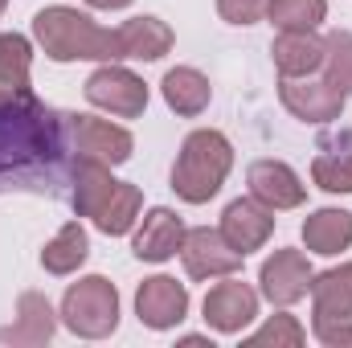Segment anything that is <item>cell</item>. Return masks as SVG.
<instances>
[{
	"label": "cell",
	"mask_w": 352,
	"mask_h": 348,
	"mask_svg": "<svg viewBox=\"0 0 352 348\" xmlns=\"http://www.w3.org/2000/svg\"><path fill=\"white\" fill-rule=\"evenodd\" d=\"M70 144L62 115L37 94L0 98V193H58L70 176Z\"/></svg>",
	"instance_id": "6da1fadb"
},
{
	"label": "cell",
	"mask_w": 352,
	"mask_h": 348,
	"mask_svg": "<svg viewBox=\"0 0 352 348\" xmlns=\"http://www.w3.org/2000/svg\"><path fill=\"white\" fill-rule=\"evenodd\" d=\"M70 205L78 217H90L94 230H102L107 238H119L135 226L140 209H144V193L131 184V180H115L111 164L102 160H87V156H74L70 160Z\"/></svg>",
	"instance_id": "7a4b0ae2"
},
{
	"label": "cell",
	"mask_w": 352,
	"mask_h": 348,
	"mask_svg": "<svg viewBox=\"0 0 352 348\" xmlns=\"http://www.w3.org/2000/svg\"><path fill=\"white\" fill-rule=\"evenodd\" d=\"M33 37L54 62H123L119 29L94 25L70 4H50L33 17Z\"/></svg>",
	"instance_id": "3957f363"
},
{
	"label": "cell",
	"mask_w": 352,
	"mask_h": 348,
	"mask_svg": "<svg viewBox=\"0 0 352 348\" xmlns=\"http://www.w3.org/2000/svg\"><path fill=\"white\" fill-rule=\"evenodd\" d=\"M230 168H234V148L221 131L213 127L188 131L173 164V193L188 205H205L221 193Z\"/></svg>",
	"instance_id": "277c9868"
},
{
	"label": "cell",
	"mask_w": 352,
	"mask_h": 348,
	"mask_svg": "<svg viewBox=\"0 0 352 348\" xmlns=\"http://www.w3.org/2000/svg\"><path fill=\"white\" fill-rule=\"evenodd\" d=\"M62 324L82 336V340H102L119 328V291L111 279L87 274L66 287L62 295Z\"/></svg>",
	"instance_id": "5b68a950"
},
{
	"label": "cell",
	"mask_w": 352,
	"mask_h": 348,
	"mask_svg": "<svg viewBox=\"0 0 352 348\" xmlns=\"http://www.w3.org/2000/svg\"><path fill=\"white\" fill-rule=\"evenodd\" d=\"M62 127H66V144H70V156H87V160H102V164H123L131 160V131L111 123V119H94V115H62Z\"/></svg>",
	"instance_id": "8992f818"
},
{
	"label": "cell",
	"mask_w": 352,
	"mask_h": 348,
	"mask_svg": "<svg viewBox=\"0 0 352 348\" xmlns=\"http://www.w3.org/2000/svg\"><path fill=\"white\" fill-rule=\"evenodd\" d=\"M87 102L107 111V115H115V119H140L148 111V87L127 66L102 62L87 78Z\"/></svg>",
	"instance_id": "52a82bcc"
},
{
	"label": "cell",
	"mask_w": 352,
	"mask_h": 348,
	"mask_svg": "<svg viewBox=\"0 0 352 348\" xmlns=\"http://www.w3.org/2000/svg\"><path fill=\"white\" fill-rule=\"evenodd\" d=\"M242 259L226 238L221 230H209V226H197L184 234V246H180V262H184V274L188 279H230L242 270Z\"/></svg>",
	"instance_id": "ba28073f"
},
{
	"label": "cell",
	"mask_w": 352,
	"mask_h": 348,
	"mask_svg": "<svg viewBox=\"0 0 352 348\" xmlns=\"http://www.w3.org/2000/svg\"><path fill=\"white\" fill-rule=\"evenodd\" d=\"M135 316H140V324L152 328V332L176 328V324L188 316V291H184V283H176L168 274L144 279L140 291H135Z\"/></svg>",
	"instance_id": "9c48e42d"
},
{
	"label": "cell",
	"mask_w": 352,
	"mask_h": 348,
	"mask_svg": "<svg viewBox=\"0 0 352 348\" xmlns=\"http://www.w3.org/2000/svg\"><path fill=\"white\" fill-rule=\"evenodd\" d=\"M278 98H283V107H287L295 119H303V123H332V119H340V111H344V102H349V94L340 87H332L328 78H320V83L283 78V83H278Z\"/></svg>",
	"instance_id": "30bf717a"
},
{
	"label": "cell",
	"mask_w": 352,
	"mask_h": 348,
	"mask_svg": "<svg viewBox=\"0 0 352 348\" xmlns=\"http://www.w3.org/2000/svg\"><path fill=\"white\" fill-rule=\"evenodd\" d=\"M254 316H258V291L238 279L217 283L205 295V324L221 336H238L246 324H254Z\"/></svg>",
	"instance_id": "8fae6325"
},
{
	"label": "cell",
	"mask_w": 352,
	"mask_h": 348,
	"mask_svg": "<svg viewBox=\"0 0 352 348\" xmlns=\"http://www.w3.org/2000/svg\"><path fill=\"white\" fill-rule=\"evenodd\" d=\"M258 283H263V295L270 303L291 307L311 287V262H307L303 250H274L258 270Z\"/></svg>",
	"instance_id": "7c38bea8"
},
{
	"label": "cell",
	"mask_w": 352,
	"mask_h": 348,
	"mask_svg": "<svg viewBox=\"0 0 352 348\" xmlns=\"http://www.w3.org/2000/svg\"><path fill=\"white\" fill-rule=\"evenodd\" d=\"M270 234H274V209H266L263 201L238 197V201L226 205V213H221V238H226L238 254L263 250Z\"/></svg>",
	"instance_id": "4fadbf2b"
},
{
	"label": "cell",
	"mask_w": 352,
	"mask_h": 348,
	"mask_svg": "<svg viewBox=\"0 0 352 348\" xmlns=\"http://www.w3.org/2000/svg\"><path fill=\"white\" fill-rule=\"evenodd\" d=\"M246 180H250V197L263 201L266 209H299L307 201V184L283 160H254Z\"/></svg>",
	"instance_id": "5bb4252c"
},
{
	"label": "cell",
	"mask_w": 352,
	"mask_h": 348,
	"mask_svg": "<svg viewBox=\"0 0 352 348\" xmlns=\"http://www.w3.org/2000/svg\"><path fill=\"white\" fill-rule=\"evenodd\" d=\"M184 234H188V230H184V221L176 217L173 209L156 205V209H148L144 226L135 230L131 250H135V259H140V262H168L173 254H180Z\"/></svg>",
	"instance_id": "9a60e30c"
},
{
	"label": "cell",
	"mask_w": 352,
	"mask_h": 348,
	"mask_svg": "<svg viewBox=\"0 0 352 348\" xmlns=\"http://www.w3.org/2000/svg\"><path fill=\"white\" fill-rule=\"evenodd\" d=\"M311 324H349L352 320V262H340L324 274H311Z\"/></svg>",
	"instance_id": "2e32d148"
},
{
	"label": "cell",
	"mask_w": 352,
	"mask_h": 348,
	"mask_svg": "<svg viewBox=\"0 0 352 348\" xmlns=\"http://www.w3.org/2000/svg\"><path fill=\"white\" fill-rule=\"evenodd\" d=\"M270 58L283 78H307L324 62V37H316V29H283L270 41Z\"/></svg>",
	"instance_id": "e0dca14e"
},
{
	"label": "cell",
	"mask_w": 352,
	"mask_h": 348,
	"mask_svg": "<svg viewBox=\"0 0 352 348\" xmlns=\"http://www.w3.org/2000/svg\"><path fill=\"white\" fill-rule=\"evenodd\" d=\"M58 328V316L41 291H25L16 299V324L0 328V345H45Z\"/></svg>",
	"instance_id": "ac0fdd59"
},
{
	"label": "cell",
	"mask_w": 352,
	"mask_h": 348,
	"mask_svg": "<svg viewBox=\"0 0 352 348\" xmlns=\"http://www.w3.org/2000/svg\"><path fill=\"white\" fill-rule=\"evenodd\" d=\"M311 176L324 193H352V127L320 135V156L311 160Z\"/></svg>",
	"instance_id": "d6986e66"
},
{
	"label": "cell",
	"mask_w": 352,
	"mask_h": 348,
	"mask_svg": "<svg viewBox=\"0 0 352 348\" xmlns=\"http://www.w3.org/2000/svg\"><path fill=\"white\" fill-rule=\"evenodd\" d=\"M119 45H123V58L160 62L173 50V29L160 17H131L119 25Z\"/></svg>",
	"instance_id": "ffe728a7"
},
{
	"label": "cell",
	"mask_w": 352,
	"mask_h": 348,
	"mask_svg": "<svg viewBox=\"0 0 352 348\" xmlns=\"http://www.w3.org/2000/svg\"><path fill=\"white\" fill-rule=\"evenodd\" d=\"M303 242L311 254H340L352 246V213L349 209H316L303 221Z\"/></svg>",
	"instance_id": "44dd1931"
},
{
	"label": "cell",
	"mask_w": 352,
	"mask_h": 348,
	"mask_svg": "<svg viewBox=\"0 0 352 348\" xmlns=\"http://www.w3.org/2000/svg\"><path fill=\"white\" fill-rule=\"evenodd\" d=\"M164 102L173 107L176 115H184V119H192V115H201L205 107H209V98H213V87H209V78L201 74V70H192V66H176L164 74Z\"/></svg>",
	"instance_id": "7402d4cb"
},
{
	"label": "cell",
	"mask_w": 352,
	"mask_h": 348,
	"mask_svg": "<svg viewBox=\"0 0 352 348\" xmlns=\"http://www.w3.org/2000/svg\"><path fill=\"white\" fill-rule=\"evenodd\" d=\"M29 62L33 45L21 33H0V98H29Z\"/></svg>",
	"instance_id": "603a6c76"
},
{
	"label": "cell",
	"mask_w": 352,
	"mask_h": 348,
	"mask_svg": "<svg viewBox=\"0 0 352 348\" xmlns=\"http://www.w3.org/2000/svg\"><path fill=\"white\" fill-rule=\"evenodd\" d=\"M90 254V238L87 230L78 226V221H66L50 242H45V250H41V266L50 270V274H74Z\"/></svg>",
	"instance_id": "cb8c5ba5"
},
{
	"label": "cell",
	"mask_w": 352,
	"mask_h": 348,
	"mask_svg": "<svg viewBox=\"0 0 352 348\" xmlns=\"http://www.w3.org/2000/svg\"><path fill=\"white\" fill-rule=\"evenodd\" d=\"M328 17V0H270L266 4V21L283 33V29H316Z\"/></svg>",
	"instance_id": "d4e9b609"
},
{
	"label": "cell",
	"mask_w": 352,
	"mask_h": 348,
	"mask_svg": "<svg viewBox=\"0 0 352 348\" xmlns=\"http://www.w3.org/2000/svg\"><path fill=\"white\" fill-rule=\"evenodd\" d=\"M324 78L332 87H340L344 94H352V33L344 29H332L324 37Z\"/></svg>",
	"instance_id": "484cf974"
},
{
	"label": "cell",
	"mask_w": 352,
	"mask_h": 348,
	"mask_svg": "<svg viewBox=\"0 0 352 348\" xmlns=\"http://www.w3.org/2000/svg\"><path fill=\"white\" fill-rule=\"evenodd\" d=\"M303 340H307V332H303V324L295 316H270L263 328L254 336H246L242 345L246 348H270V345L274 348H299Z\"/></svg>",
	"instance_id": "4316f807"
},
{
	"label": "cell",
	"mask_w": 352,
	"mask_h": 348,
	"mask_svg": "<svg viewBox=\"0 0 352 348\" xmlns=\"http://www.w3.org/2000/svg\"><path fill=\"white\" fill-rule=\"evenodd\" d=\"M266 4L270 0H217V12L230 25H254L266 17Z\"/></svg>",
	"instance_id": "83f0119b"
},
{
	"label": "cell",
	"mask_w": 352,
	"mask_h": 348,
	"mask_svg": "<svg viewBox=\"0 0 352 348\" xmlns=\"http://www.w3.org/2000/svg\"><path fill=\"white\" fill-rule=\"evenodd\" d=\"M316 328V340L328 348H352V320L349 324H311Z\"/></svg>",
	"instance_id": "f1b7e54d"
},
{
	"label": "cell",
	"mask_w": 352,
	"mask_h": 348,
	"mask_svg": "<svg viewBox=\"0 0 352 348\" xmlns=\"http://www.w3.org/2000/svg\"><path fill=\"white\" fill-rule=\"evenodd\" d=\"M90 8H107V12H111V8H127V4H131V0H87Z\"/></svg>",
	"instance_id": "f546056e"
},
{
	"label": "cell",
	"mask_w": 352,
	"mask_h": 348,
	"mask_svg": "<svg viewBox=\"0 0 352 348\" xmlns=\"http://www.w3.org/2000/svg\"><path fill=\"white\" fill-rule=\"evenodd\" d=\"M4 8H8V0H0V17H4Z\"/></svg>",
	"instance_id": "4dcf8cb0"
}]
</instances>
